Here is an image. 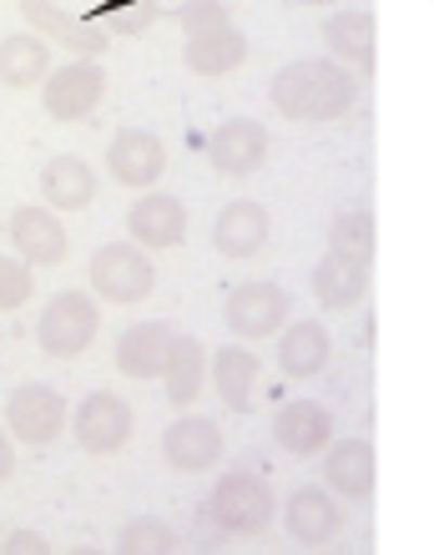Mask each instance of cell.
Wrapping results in <instances>:
<instances>
[{
	"instance_id": "cell-1",
	"label": "cell",
	"mask_w": 439,
	"mask_h": 555,
	"mask_svg": "<svg viewBox=\"0 0 439 555\" xmlns=\"http://www.w3.org/2000/svg\"><path fill=\"white\" fill-rule=\"evenodd\" d=\"M268 102H273L279 117L304 121V127L338 121L359 106V76L334 56L288 61V66H279L273 81H268Z\"/></svg>"
},
{
	"instance_id": "cell-2",
	"label": "cell",
	"mask_w": 439,
	"mask_h": 555,
	"mask_svg": "<svg viewBox=\"0 0 439 555\" xmlns=\"http://www.w3.org/2000/svg\"><path fill=\"white\" fill-rule=\"evenodd\" d=\"M273 511H279V500L253 469H228L212 485V495L203 500V520L222 535H263L273 526Z\"/></svg>"
},
{
	"instance_id": "cell-3",
	"label": "cell",
	"mask_w": 439,
	"mask_h": 555,
	"mask_svg": "<svg viewBox=\"0 0 439 555\" xmlns=\"http://www.w3.org/2000/svg\"><path fill=\"white\" fill-rule=\"evenodd\" d=\"M102 328V298L91 288H66L41 308L36 319V344L51 359H81L91 349V338Z\"/></svg>"
},
{
	"instance_id": "cell-4",
	"label": "cell",
	"mask_w": 439,
	"mask_h": 555,
	"mask_svg": "<svg viewBox=\"0 0 439 555\" xmlns=\"http://www.w3.org/2000/svg\"><path fill=\"white\" fill-rule=\"evenodd\" d=\"M87 288L96 293L102 304L132 308L157 288V263L146 258V248H137L132 237H127V243H102L87 263Z\"/></svg>"
},
{
	"instance_id": "cell-5",
	"label": "cell",
	"mask_w": 439,
	"mask_h": 555,
	"mask_svg": "<svg viewBox=\"0 0 439 555\" xmlns=\"http://www.w3.org/2000/svg\"><path fill=\"white\" fill-rule=\"evenodd\" d=\"M106 102V66L102 56H72L51 66L41 81V106L51 121H87Z\"/></svg>"
},
{
	"instance_id": "cell-6",
	"label": "cell",
	"mask_w": 439,
	"mask_h": 555,
	"mask_svg": "<svg viewBox=\"0 0 439 555\" xmlns=\"http://www.w3.org/2000/svg\"><path fill=\"white\" fill-rule=\"evenodd\" d=\"M66 429H72L76 444L87 454H121L137 435V414L117 389H91V395L66 414Z\"/></svg>"
},
{
	"instance_id": "cell-7",
	"label": "cell",
	"mask_w": 439,
	"mask_h": 555,
	"mask_svg": "<svg viewBox=\"0 0 439 555\" xmlns=\"http://www.w3.org/2000/svg\"><path fill=\"white\" fill-rule=\"evenodd\" d=\"M222 323L228 334L243 338V344H263L288 323V293L268 278H253V283H237L222 304Z\"/></svg>"
},
{
	"instance_id": "cell-8",
	"label": "cell",
	"mask_w": 439,
	"mask_h": 555,
	"mask_svg": "<svg viewBox=\"0 0 439 555\" xmlns=\"http://www.w3.org/2000/svg\"><path fill=\"white\" fill-rule=\"evenodd\" d=\"M21 21L51 46L72 51V56H106V46H112V36H106L96 15H76L61 0H21Z\"/></svg>"
},
{
	"instance_id": "cell-9",
	"label": "cell",
	"mask_w": 439,
	"mask_h": 555,
	"mask_svg": "<svg viewBox=\"0 0 439 555\" xmlns=\"http://www.w3.org/2000/svg\"><path fill=\"white\" fill-rule=\"evenodd\" d=\"M5 233H11V253L15 258H26L30 268H61L66 263V253H72L66 222H61L56 207H46V203L15 207L11 222H5Z\"/></svg>"
},
{
	"instance_id": "cell-10",
	"label": "cell",
	"mask_w": 439,
	"mask_h": 555,
	"mask_svg": "<svg viewBox=\"0 0 439 555\" xmlns=\"http://www.w3.org/2000/svg\"><path fill=\"white\" fill-rule=\"evenodd\" d=\"M66 414H72V404L61 399V389H51V384H21V389H11V399H5V424H11V439H21V444H56L61 435H66Z\"/></svg>"
},
{
	"instance_id": "cell-11",
	"label": "cell",
	"mask_w": 439,
	"mask_h": 555,
	"mask_svg": "<svg viewBox=\"0 0 439 555\" xmlns=\"http://www.w3.org/2000/svg\"><path fill=\"white\" fill-rule=\"evenodd\" d=\"M207 152V167L222 177H253V172H263V162L268 152H273V137H268L263 121H253V117H228L212 127V137L203 142Z\"/></svg>"
},
{
	"instance_id": "cell-12",
	"label": "cell",
	"mask_w": 439,
	"mask_h": 555,
	"mask_svg": "<svg viewBox=\"0 0 439 555\" xmlns=\"http://www.w3.org/2000/svg\"><path fill=\"white\" fill-rule=\"evenodd\" d=\"M188 203L172 197V192H157V188H142V197L132 203L127 212V233H132L137 248L146 253H167V248H182L188 243Z\"/></svg>"
},
{
	"instance_id": "cell-13",
	"label": "cell",
	"mask_w": 439,
	"mask_h": 555,
	"mask_svg": "<svg viewBox=\"0 0 439 555\" xmlns=\"http://www.w3.org/2000/svg\"><path fill=\"white\" fill-rule=\"evenodd\" d=\"M162 172H167V146L157 132H142V127H121L112 142H106V177L121 182L127 192L157 188Z\"/></svg>"
},
{
	"instance_id": "cell-14",
	"label": "cell",
	"mask_w": 439,
	"mask_h": 555,
	"mask_svg": "<svg viewBox=\"0 0 439 555\" xmlns=\"http://www.w3.org/2000/svg\"><path fill=\"white\" fill-rule=\"evenodd\" d=\"M379 485V454L364 435H344L323 444V490L338 500H369Z\"/></svg>"
},
{
	"instance_id": "cell-15",
	"label": "cell",
	"mask_w": 439,
	"mask_h": 555,
	"mask_svg": "<svg viewBox=\"0 0 439 555\" xmlns=\"http://www.w3.org/2000/svg\"><path fill=\"white\" fill-rule=\"evenodd\" d=\"M283 526H288L293 545L323 551V545H334L338 535H344V505H338L334 490L304 485V490H293L288 505H283Z\"/></svg>"
},
{
	"instance_id": "cell-16",
	"label": "cell",
	"mask_w": 439,
	"mask_h": 555,
	"mask_svg": "<svg viewBox=\"0 0 439 555\" xmlns=\"http://www.w3.org/2000/svg\"><path fill=\"white\" fill-rule=\"evenodd\" d=\"M228 450V439H222V424H212L207 414H182L162 429V460L177 469V475H203L212 469Z\"/></svg>"
},
{
	"instance_id": "cell-17",
	"label": "cell",
	"mask_w": 439,
	"mask_h": 555,
	"mask_svg": "<svg viewBox=\"0 0 439 555\" xmlns=\"http://www.w3.org/2000/svg\"><path fill=\"white\" fill-rule=\"evenodd\" d=\"M323 46L334 51V61H344L353 76H374V51H379V21L364 5H349L338 11L328 5V21L319 26Z\"/></svg>"
},
{
	"instance_id": "cell-18",
	"label": "cell",
	"mask_w": 439,
	"mask_h": 555,
	"mask_svg": "<svg viewBox=\"0 0 439 555\" xmlns=\"http://www.w3.org/2000/svg\"><path fill=\"white\" fill-rule=\"evenodd\" d=\"M273 359H279L283 379H319L334 359V338L319 319H288L273 334Z\"/></svg>"
},
{
	"instance_id": "cell-19",
	"label": "cell",
	"mask_w": 439,
	"mask_h": 555,
	"mask_svg": "<svg viewBox=\"0 0 439 555\" xmlns=\"http://www.w3.org/2000/svg\"><path fill=\"white\" fill-rule=\"evenodd\" d=\"M268 237H273V218H268L263 203H253V197H233V203H222V212L212 218V248L222 258H253V253L268 248Z\"/></svg>"
},
{
	"instance_id": "cell-20",
	"label": "cell",
	"mask_w": 439,
	"mask_h": 555,
	"mask_svg": "<svg viewBox=\"0 0 439 555\" xmlns=\"http://www.w3.org/2000/svg\"><path fill=\"white\" fill-rule=\"evenodd\" d=\"M273 439H279V450H288L293 460H313L334 439V410L319 404V399H288L273 414Z\"/></svg>"
},
{
	"instance_id": "cell-21",
	"label": "cell",
	"mask_w": 439,
	"mask_h": 555,
	"mask_svg": "<svg viewBox=\"0 0 439 555\" xmlns=\"http://www.w3.org/2000/svg\"><path fill=\"white\" fill-rule=\"evenodd\" d=\"M207 374H212V389H218L222 410L228 414H248L258 404V384H263V364L258 353L243 349V344H222L212 359H207Z\"/></svg>"
},
{
	"instance_id": "cell-22",
	"label": "cell",
	"mask_w": 439,
	"mask_h": 555,
	"mask_svg": "<svg viewBox=\"0 0 439 555\" xmlns=\"http://www.w3.org/2000/svg\"><path fill=\"white\" fill-rule=\"evenodd\" d=\"M172 338H177V328L167 319H142V323H132V328H121L117 369L137 384H152L162 374V364H167V353H172Z\"/></svg>"
},
{
	"instance_id": "cell-23",
	"label": "cell",
	"mask_w": 439,
	"mask_h": 555,
	"mask_svg": "<svg viewBox=\"0 0 439 555\" xmlns=\"http://www.w3.org/2000/svg\"><path fill=\"white\" fill-rule=\"evenodd\" d=\"M248 36L228 21V26H212V30H192L188 41H182V66L192 76H207V81H218V76H233L243 61H248Z\"/></svg>"
},
{
	"instance_id": "cell-24",
	"label": "cell",
	"mask_w": 439,
	"mask_h": 555,
	"mask_svg": "<svg viewBox=\"0 0 439 555\" xmlns=\"http://www.w3.org/2000/svg\"><path fill=\"white\" fill-rule=\"evenodd\" d=\"M308 288H313V304L323 313H353L369 298V263L323 253L319 263H313V273H308Z\"/></svg>"
},
{
	"instance_id": "cell-25",
	"label": "cell",
	"mask_w": 439,
	"mask_h": 555,
	"mask_svg": "<svg viewBox=\"0 0 439 555\" xmlns=\"http://www.w3.org/2000/svg\"><path fill=\"white\" fill-rule=\"evenodd\" d=\"M41 197L46 207H56V212H87L91 203H96V192H102V182H96V172H91L87 157H72V152H61V157H51L41 167Z\"/></svg>"
},
{
	"instance_id": "cell-26",
	"label": "cell",
	"mask_w": 439,
	"mask_h": 555,
	"mask_svg": "<svg viewBox=\"0 0 439 555\" xmlns=\"http://www.w3.org/2000/svg\"><path fill=\"white\" fill-rule=\"evenodd\" d=\"M46 72H51V41L36 36V30H11L5 41H0V87L11 91H30L41 87Z\"/></svg>"
},
{
	"instance_id": "cell-27",
	"label": "cell",
	"mask_w": 439,
	"mask_h": 555,
	"mask_svg": "<svg viewBox=\"0 0 439 555\" xmlns=\"http://www.w3.org/2000/svg\"><path fill=\"white\" fill-rule=\"evenodd\" d=\"M157 379H162V389H167V399H172L177 410L197 404V395L207 389V349H203V338L177 334L172 353H167V364H162Z\"/></svg>"
},
{
	"instance_id": "cell-28",
	"label": "cell",
	"mask_w": 439,
	"mask_h": 555,
	"mask_svg": "<svg viewBox=\"0 0 439 555\" xmlns=\"http://www.w3.org/2000/svg\"><path fill=\"white\" fill-rule=\"evenodd\" d=\"M323 237H328V253H338V258H353V263H374V248H379L374 212H364V207L338 212V218L323 228Z\"/></svg>"
},
{
	"instance_id": "cell-29",
	"label": "cell",
	"mask_w": 439,
	"mask_h": 555,
	"mask_svg": "<svg viewBox=\"0 0 439 555\" xmlns=\"http://www.w3.org/2000/svg\"><path fill=\"white\" fill-rule=\"evenodd\" d=\"M117 551L121 555H172L177 551V530L167 520H152V515H137L117 530Z\"/></svg>"
},
{
	"instance_id": "cell-30",
	"label": "cell",
	"mask_w": 439,
	"mask_h": 555,
	"mask_svg": "<svg viewBox=\"0 0 439 555\" xmlns=\"http://www.w3.org/2000/svg\"><path fill=\"white\" fill-rule=\"evenodd\" d=\"M36 298V268L15 253H0V313H15Z\"/></svg>"
},
{
	"instance_id": "cell-31",
	"label": "cell",
	"mask_w": 439,
	"mask_h": 555,
	"mask_svg": "<svg viewBox=\"0 0 439 555\" xmlns=\"http://www.w3.org/2000/svg\"><path fill=\"white\" fill-rule=\"evenodd\" d=\"M96 21L106 26V36H142L152 30V0H106Z\"/></svg>"
},
{
	"instance_id": "cell-32",
	"label": "cell",
	"mask_w": 439,
	"mask_h": 555,
	"mask_svg": "<svg viewBox=\"0 0 439 555\" xmlns=\"http://www.w3.org/2000/svg\"><path fill=\"white\" fill-rule=\"evenodd\" d=\"M172 21L182 26V36H192V30L228 26V21H233V11H228V0H182Z\"/></svg>"
},
{
	"instance_id": "cell-33",
	"label": "cell",
	"mask_w": 439,
	"mask_h": 555,
	"mask_svg": "<svg viewBox=\"0 0 439 555\" xmlns=\"http://www.w3.org/2000/svg\"><path fill=\"white\" fill-rule=\"evenodd\" d=\"M0 551L5 555H46L51 551V541H46L41 530H11V535L0 541Z\"/></svg>"
},
{
	"instance_id": "cell-34",
	"label": "cell",
	"mask_w": 439,
	"mask_h": 555,
	"mask_svg": "<svg viewBox=\"0 0 439 555\" xmlns=\"http://www.w3.org/2000/svg\"><path fill=\"white\" fill-rule=\"evenodd\" d=\"M15 475V444H11V429L0 424V485H11Z\"/></svg>"
},
{
	"instance_id": "cell-35",
	"label": "cell",
	"mask_w": 439,
	"mask_h": 555,
	"mask_svg": "<svg viewBox=\"0 0 439 555\" xmlns=\"http://www.w3.org/2000/svg\"><path fill=\"white\" fill-rule=\"evenodd\" d=\"M293 5H308V11H328V5H338V0H293Z\"/></svg>"
}]
</instances>
